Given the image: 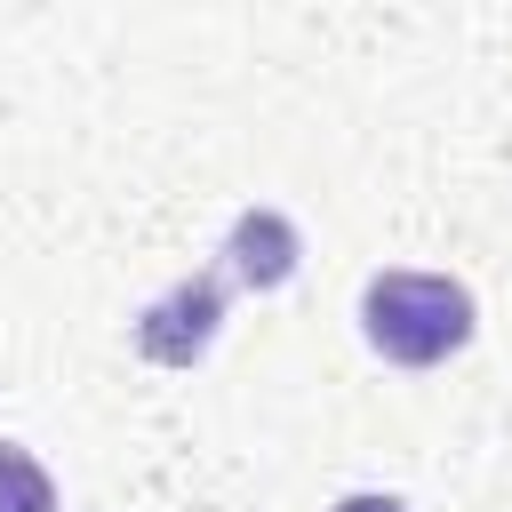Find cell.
I'll return each instance as SVG.
<instances>
[{
	"label": "cell",
	"mask_w": 512,
	"mask_h": 512,
	"mask_svg": "<svg viewBox=\"0 0 512 512\" xmlns=\"http://www.w3.org/2000/svg\"><path fill=\"white\" fill-rule=\"evenodd\" d=\"M360 336L392 368H440L472 336V288L448 272H376L360 288Z\"/></svg>",
	"instance_id": "obj_1"
},
{
	"label": "cell",
	"mask_w": 512,
	"mask_h": 512,
	"mask_svg": "<svg viewBox=\"0 0 512 512\" xmlns=\"http://www.w3.org/2000/svg\"><path fill=\"white\" fill-rule=\"evenodd\" d=\"M232 288H240V280H232V264H224V256H216L208 272L176 280L168 296H152V304L136 312V352H144V360H160V368H192V360L216 344Z\"/></svg>",
	"instance_id": "obj_2"
},
{
	"label": "cell",
	"mask_w": 512,
	"mask_h": 512,
	"mask_svg": "<svg viewBox=\"0 0 512 512\" xmlns=\"http://www.w3.org/2000/svg\"><path fill=\"white\" fill-rule=\"evenodd\" d=\"M216 256L232 264V280H240V288H280V280L296 272L304 240H296V224H288L280 208H240Z\"/></svg>",
	"instance_id": "obj_3"
},
{
	"label": "cell",
	"mask_w": 512,
	"mask_h": 512,
	"mask_svg": "<svg viewBox=\"0 0 512 512\" xmlns=\"http://www.w3.org/2000/svg\"><path fill=\"white\" fill-rule=\"evenodd\" d=\"M0 512H56V480L32 448L0 440Z\"/></svg>",
	"instance_id": "obj_4"
},
{
	"label": "cell",
	"mask_w": 512,
	"mask_h": 512,
	"mask_svg": "<svg viewBox=\"0 0 512 512\" xmlns=\"http://www.w3.org/2000/svg\"><path fill=\"white\" fill-rule=\"evenodd\" d=\"M336 512H408V504H400V496H384V488H352Z\"/></svg>",
	"instance_id": "obj_5"
}]
</instances>
